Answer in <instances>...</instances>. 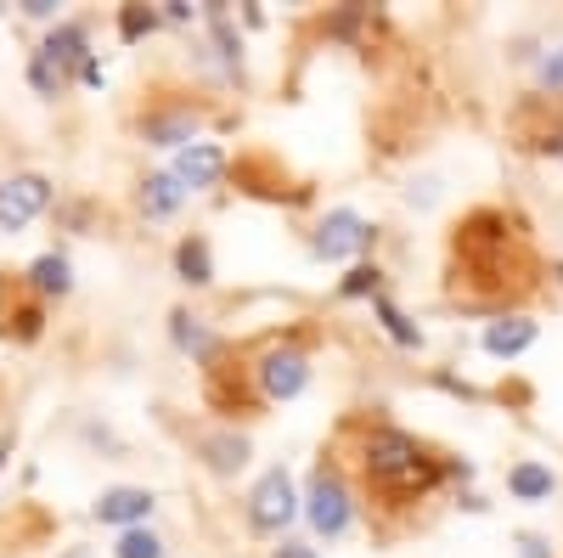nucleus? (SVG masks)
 <instances>
[{"instance_id": "f257e3e1", "label": "nucleus", "mask_w": 563, "mask_h": 558, "mask_svg": "<svg viewBox=\"0 0 563 558\" xmlns=\"http://www.w3.org/2000/svg\"><path fill=\"white\" fill-rule=\"evenodd\" d=\"M366 474L378 480L384 491L406 496V491H429L434 485V462L417 451L411 435H395V429H378L366 440Z\"/></svg>"}, {"instance_id": "f03ea898", "label": "nucleus", "mask_w": 563, "mask_h": 558, "mask_svg": "<svg viewBox=\"0 0 563 558\" xmlns=\"http://www.w3.org/2000/svg\"><path fill=\"white\" fill-rule=\"evenodd\" d=\"M45 198H52V186H45V175H12V180H0V231H23Z\"/></svg>"}, {"instance_id": "7ed1b4c3", "label": "nucleus", "mask_w": 563, "mask_h": 558, "mask_svg": "<svg viewBox=\"0 0 563 558\" xmlns=\"http://www.w3.org/2000/svg\"><path fill=\"white\" fill-rule=\"evenodd\" d=\"M366 243H372V231H366V220L355 209H333L321 220V231H316V254L321 260H344V254H355Z\"/></svg>"}, {"instance_id": "20e7f679", "label": "nucleus", "mask_w": 563, "mask_h": 558, "mask_svg": "<svg viewBox=\"0 0 563 558\" xmlns=\"http://www.w3.org/2000/svg\"><path fill=\"white\" fill-rule=\"evenodd\" d=\"M310 525L321 530V536H339L344 525H350V496H344V485L333 480V474H316L310 480Z\"/></svg>"}, {"instance_id": "39448f33", "label": "nucleus", "mask_w": 563, "mask_h": 558, "mask_svg": "<svg viewBox=\"0 0 563 558\" xmlns=\"http://www.w3.org/2000/svg\"><path fill=\"white\" fill-rule=\"evenodd\" d=\"M294 519V480L282 474V469H271L260 485H254V525L260 530H282Z\"/></svg>"}, {"instance_id": "423d86ee", "label": "nucleus", "mask_w": 563, "mask_h": 558, "mask_svg": "<svg viewBox=\"0 0 563 558\" xmlns=\"http://www.w3.org/2000/svg\"><path fill=\"white\" fill-rule=\"evenodd\" d=\"M305 379H310V366H305L299 350H271L265 366H260V384H265L271 401H294L305 390Z\"/></svg>"}, {"instance_id": "0eeeda50", "label": "nucleus", "mask_w": 563, "mask_h": 558, "mask_svg": "<svg viewBox=\"0 0 563 558\" xmlns=\"http://www.w3.org/2000/svg\"><path fill=\"white\" fill-rule=\"evenodd\" d=\"M79 45H85V34H79L74 23H68V29H57L52 40L40 45V63H34V85H40V90H57V85H63V68H68V63L79 57Z\"/></svg>"}, {"instance_id": "6e6552de", "label": "nucleus", "mask_w": 563, "mask_h": 558, "mask_svg": "<svg viewBox=\"0 0 563 558\" xmlns=\"http://www.w3.org/2000/svg\"><path fill=\"white\" fill-rule=\"evenodd\" d=\"M220 169H225V158H220V147H209V142H192L180 158H175V180L180 186H214L220 180Z\"/></svg>"}, {"instance_id": "1a4fd4ad", "label": "nucleus", "mask_w": 563, "mask_h": 558, "mask_svg": "<svg viewBox=\"0 0 563 558\" xmlns=\"http://www.w3.org/2000/svg\"><path fill=\"white\" fill-rule=\"evenodd\" d=\"M147 507H153V496H147V491L119 485V491H102L97 519H102V525H135V519H147Z\"/></svg>"}, {"instance_id": "9d476101", "label": "nucleus", "mask_w": 563, "mask_h": 558, "mask_svg": "<svg viewBox=\"0 0 563 558\" xmlns=\"http://www.w3.org/2000/svg\"><path fill=\"white\" fill-rule=\"evenodd\" d=\"M530 344H536V321H525V316H507V321H490L485 328V350L490 355H519Z\"/></svg>"}, {"instance_id": "9b49d317", "label": "nucleus", "mask_w": 563, "mask_h": 558, "mask_svg": "<svg viewBox=\"0 0 563 558\" xmlns=\"http://www.w3.org/2000/svg\"><path fill=\"white\" fill-rule=\"evenodd\" d=\"M180 193H186V186L175 175H147V186H141V209H147V215H169L180 204Z\"/></svg>"}, {"instance_id": "f8f14e48", "label": "nucleus", "mask_w": 563, "mask_h": 558, "mask_svg": "<svg viewBox=\"0 0 563 558\" xmlns=\"http://www.w3.org/2000/svg\"><path fill=\"white\" fill-rule=\"evenodd\" d=\"M29 276H34V288H40V294H68V283H74V271H68V260H63V254L34 260V265H29Z\"/></svg>"}, {"instance_id": "ddd939ff", "label": "nucleus", "mask_w": 563, "mask_h": 558, "mask_svg": "<svg viewBox=\"0 0 563 558\" xmlns=\"http://www.w3.org/2000/svg\"><path fill=\"white\" fill-rule=\"evenodd\" d=\"M512 496H525V502H541V496H552V469H541V462H519L512 469Z\"/></svg>"}, {"instance_id": "4468645a", "label": "nucleus", "mask_w": 563, "mask_h": 558, "mask_svg": "<svg viewBox=\"0 0 563 558\" xmlns=\"http://www.w3.org/2000/svg\"><path fill=\"white\" fill-rule=\"evenodd\" d=\"M209 462H214L220 474L243 469V462H249V440H243V435H220V440H209Z\"/></svg>"}, {"instance_id": "2eb2a0df", "label": "nucleus", "mask_w": 563, "mask_h": 558, "mask_svg": "<svg viewBox=\"0 0 563 558\" xmlns=\"http://www.w3.org/2000/svg\"><path fill=\"white\" fill-rule=\"evenodd\" d=\"M158 552H164V541L153 530H124L119 536V558H158Z\"/></svg>"}, {"instance_id": "dca6fc26", "label": "nucleus", "mask_w": 563, "mask_h": 558, "mask_svg": "<svg viewBox=\"0 0 563 558\" xmlns=\"http://www.w3.org/2000/svg\"><path fill=\"white\" fill-rule=\"evenodd\" d=\"M180 271H186V283H209V249L203 243H180Z\"/></svg>"}, {"instance_id": "f3484780", "label": "nucleus", "mask_w": 563, "mask_h": 558, "mask_svg": "<svg viewBox=\"0 0 563 558\" xmlns=\"http://www.w3.org/2000/svg\"><path fill=\"white\" fill-rule=\"evenodd\" d=\"M147 135H153L158 147H175L180 135H192V119H153V124H147Z\"/></svg>"}, {"instance_id": "a211bd4d", "label": "nucleus", "mask_w": 563, "mask_h": 558, "mask_svg": "<svg viewBox=\"0 0 563 558\" xmlns=\"http://www.w3.org/2000/svg\"><path fill=\"white\" fill-rule=\"evenodd\" d=\"M175 339H180L186 350H209V333H203V328H192L186 316H175Z\"/></svg>"}, {"instance_id": "6ab92c4d", "label": "nucleus", "mask_w": 563, "mask_h": 558, "mask_svg": "<svg viewBox=\"0 0 563 558\" xmlns=\"http://www.w3.org/2000/svg\"><path fill=\"white\" fill-rule=\"evenodd\" d=\"M378 316L389 321V333H395L400 344H417V333H411V328H406V321H400V310H395V305H378Z\"/></svg>"}, {"instance_id": "aec40b11", "label": "nucleus", "mask_w": 563, "mask_h": 558, "mask_svg": "<svg viewBox=\"0 0 563 558\" xmlns=\"http://www.w3.org/2000/svg\"><path fill=\"white\" fill-rule=\"evenodd\" d=\"M541 85H552V90H563V52H552V57L541 63Z\"/></svg>"}, {"instance_id": "412c9836", "label": "nucleus", "mask_w": 563, "mask_h": 558, "mask_svg": "<svg viewBox=\"0 0 563 558\" xmlns=\"http://www.w3.org/2000/svg\"><path fill=\"white\" fill-rule=\"evenodd\" d=\"M141 29H153V12H141V7L124 12V34H141Z\"/></svg>"}, {"instance_id": "4be33fe9", "label": "nucleus", "mask_w": 563, "mask_h": 558, "mask_svg": "<svg viewBox=\"0 0 563 558\" xmlns=\"http://www.w3.org/2000/svg\"><path fill=\"white\" fill-rule=\"evenodd\" d=\"M406 198H411V204H434L440 193H434V180H417V186H411V193H406Z\"/></svg>"}, {"instance_id": "5701e85b", "label": "nucleus", "mask_w": 563, "mask_h": 558, "mask_svg": "<svg viewBox=\"0 0 563 558\" xmlns=\"http://www.w3.org/2000/svg\"><path fill=\"white\" fill-rule=\"evenodd\" d=\"M519 552H525V558H552V552H547V541H541V536H525V541H519Z\"/></svg>"}, {"instance_id": "b1692460", "label": "nucleus", "mask_w": 563, "mask_h": 558, "mask_svg": "<svg viewBox=\"0 0 563 558\" xmlns=\"http://www.w3.org/2000/svg\"><path fill=\"white\" fill-rule=\"evenodd\" d=\"M23 12H29V18H52L57 0H23Z\"/></svg>"}, {"instance_id": "393cba45", "label": "nucleus", "mask_w": 563, "mask_h": 558, "mask_svg": "<svg viewBox=\"0 0 563 558\" xmlns=\"http://www.w3.org/2000/svg\"><path fill=\"white\" fill-rule=\"evenodd\" d=\"M366 288H372V271H355L350 283H344V294H366Z\"/></svg>"}, {"instance_id": "a878e982", "label": "nucleus", "mask_w": 563, "mask_h": 558, "mask_svg": "<svg viewBox=\"0 0 563 558\" xmlns=\"http://www.w3.org/2000/svg\"><path fill=\"white\" fill-rule=\"evenodd\" d=\"M276 558H316L310 547H299V541H288V547H276Z\"/></svg>"}]
</instances>
